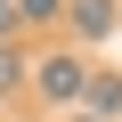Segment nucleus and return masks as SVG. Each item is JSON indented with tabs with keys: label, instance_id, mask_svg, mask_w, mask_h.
I'll use <instances>...</instances> for the list:
<instances>
[{
	"label": "nucleus",
	"instance_id": "nucleus-1",
	"mask_svg": "<svg viewBox=\"0 0 122 122\" xmlns=\"http://www.w3.org/2000/svg\"><path fill=\"white\" fill-rule=\"evenodd\" d=\"M41 90L49 98H73L81 90V65H73V57H49V65H41Z\"/></svg>",
	"mask_w": 122,
	"mask_h": 122
},
{
	"label": "nucleus",
	"instance_id": "nucleus-2",
	"mask_svg": "<svg viewBox=\"0 0 122 122\" xmlns=\"http://www.w3.org/2000/svg\"><path fill=\"white\" fill-rule=\"evenodd\" d=\"M73 25L98 41V33H114V0H73Z\"/></svg>",
	"mask_w": 122,
	"mask_h": 122
},
{
	"label": "nucleus",
	"instance_id": "nucleus-3",
	"mask_svg": "<svg viewBox=\"0 0 122 122\" xmlns=\"http://www.w3.org/2000/svg\"><path fill=\"white\" fill-rule=\"evenodd\" d=\"M81 90H90L98 114H122V81H114V73H98V81H81Z\"/></svg>",
	"mask_w": 122,
	"mask_h": 122
},
{
	"label": "nucleus",
	"instance_id": "nucleus-4",
	"mask_svg": "<svg viewBox=\"0 0 122 122\" xmlns=\"http://www.w3.org/2000/svg\"><path fill=\"white\" fill-rule=\"evenodd\" d=\"M16 8H25V16H57L65 0H16Z\"/></svg>",
	"mask_w": 122,
	"mask_h": 122
},
{
	"label": "nucleus",
	"instance_id": "nucleus-5",
	"mask_svg": "<svg viewBox=\"0 0 122 122\" xmlns=\"http://www.w3.org/2000/svg\"><path fill=\"white\" fill-rule=\"evenodd\" d=\"M8 81H16V57H8V49H0V90H8Z\"/></svg>",
	"mask_w": 122,
	"mask_h": 122
},
{
	"label": "nucleus",
	"instance_id": "nucleus-6",
	"mask_svg": "<svg viewBox=\"0 0 122 122\" xmlns=\"http://www.w3.org/2000/svg\"><path fill=\"white\" fill-rule=\"evenodd\" d=\"M0 33H8V0H0Z\"/></svg>",
	"mask_w": 122,
	"mask_h": 122
}]
</instances>
